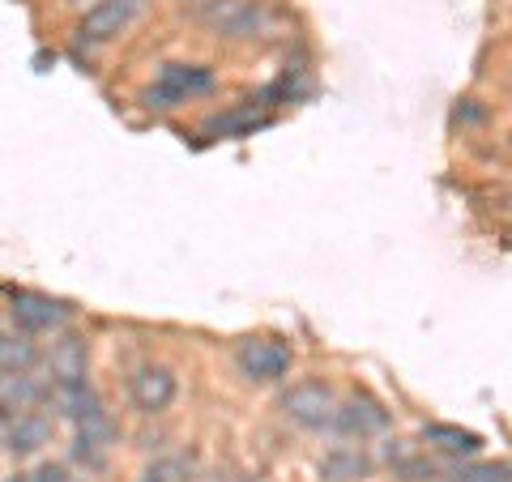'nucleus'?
I'll use <instances>...</instances> for the list:
<instances>
[{"label":"nucleus","mask_w":512,"mask_h":482,"mask_svg":"<svg viewBox=\"0 0 512 482\" xmlns=\"http://www.w3.org/2000/svg\"><path fill=\"white\" fill-rule=\"evenodd\" d=\"M282 414L303 431H329L338 414V393L325 380H303L282 397Z\"/></svg>","instance_id":"obj_5"},{"label":"nucleus","mask_w":512,"mask_h":482,"mask_svg":"<svg viewBox=\"0 0 512 482\" xmlns=\"http://www.w3.org/2000/svg\"><path fill=\"white\" fill-rule=\"evenodd\" d=\"M9 482H73L69 478V470H64V465H39V470H30V474H13Z\"/></svg>","instance_id":"obj_17"},{"label":"nucleus","mask_w":512,"mask_h":482,"mask_svg":"<svg viewBox=\"0 0 512 482\" xmlns=\"http://www.w3.org/2000/svg\"><path fill=\"white\" fill-rule=\"evenodd\" d=\"M9 303H13L18 329H26V333H52L60 325H69V316H73V308L64 299L39 295V291H9Z\"/></svg>","instance_id":"obj_8"},{"label":"nucleus","mask_w":512,"mask_h":482,"mask_svg":"<svg viewBox=\"0 0 512 482\" xmlns=\"http://www.w3.org/2000/svg\"><path fill=\"white\" fill-rule=\"evenodd\" d=\"M52 440V419L35 406H5L0 401V444L13 457H35Z\"/></svg>","instance_id":"obj_4"},{"label":"nucleus","mask_w":512,"mask_h":482,"mask_svg":"<svg viewBox=\"0 0 512 482\" xmlns=\"http://www.w3.org/2000/svg\"><path fill=\"white\" fill-rule=\"evenodd\" d=\"M372 470V461H367L359 448H333V453L320 457V478L325 482H355Z\"/></svg>","instance_id":"obj_14"},{"label":"nucleus","mask_w":512,"mask_h":482,"mask_svg":"<svg viewBox=\"0 0 512 482\" xmlns=\"http://www.w3.org/2000/svg\"><path fill=\"white\" fill-rule=\"evenodd\" d=\"M150 0H94L77 22V43L82 47H107L124 39L141 18H146Z\"/></svg>","instance_id":"obj_2"},{"label":"nucleus","mask_w":512,"mask_h":482,"mask_svg":"<svg viewBox=\"0 0 512 482\" xmlns=\"http://www.w3.org/2000/svg\"><path fill=\"white\" fill-rule=\"evenodd\" d=\"M47 367H52V384H82L90 380V346L82 333H60V342L47 355Z\"/></svg>","instance_id":"obj_11"},{"label":"nucleus","mask_w":512,"mask_h":482,"mask_svg":"<svg viewBox=\"0 0 512 482\" xmlns=\"http://www.w3.org/2000/svg\"><path fill=\"white\" fill-rule=\"evenodd\" d=\"M111 448H116V423L111 414H94V419L77 423V436H73V461H82L86 470H103Z\"/></svg>","instance_id":"obj_10"},{"label":"nucleus","mask_w":512,"mask_h":482,"mask_svg":"<svg viewBox=\"0 0 512 482\" xmlns=\"http://www.w3.org/2000/svg\"><path fill=\"white\" fill-rule=\"evenodd\" d=\"M175 393H180V380H175L171 367L163 363H141L133 376H128V401L141 410V414H163L171 410Z\"/></svg>","instance_id":"obj_7"},{"label":"nucleus","mask_w":512,"mask_h":482,"mask_svg":"<svg viewBox=\"0 0 512 482\" xmlns=\"http://www.w3.org/2000/svg\"><path fill=\"white\" fill-rule=\"evenodd\" d=\"M35 359L39 355L26 337H0V372H30Z\"/></svg>","instance_id":"obj_15"},{"label":"nucleus","mask_w":512,"mask_h":482,"mask_svg":"<svg viewBox=\"0 0 512 482\" xmlns=\"http://www.w3.org/2000/svg\"><path fill=\"white\" fill-rule=\"evenodd\" d=\"M235 367L239 376L252 384H278L286 372H291V350H286L278 337H248L235 350Z\"/></svg>","instance_id":"obj_6"},{"label":"nucleus","mask_w":512,"mask_h":482,"mask_svg":"<svg viewBox=\"0 0 512 482\" xmlns=\"http://www.w3.org/2000/svg\"><path fill=\"white\" fill-rule=\"evenodd\" d=\"M384 427H389V410H384L380 401H372V397H346V401H338V414H333L329 431L367 440V436H380Z\"/></svg>","instance_id":"obj_9"},{"label":"nucleus","mask_w":512,"mask_h":482,"mask_svg":"<svg viewBox=\"0 0 512 482\" xmlns=\"http://www.w3.org/2000/svg\"><path fill=\"white\" fill-rule=\"evenodd\" d=\"M423 440L440 453H453V457H474L483 448V436L470 427H457V423H427L423 427Z\"/></svg>","instance_id":"obj_12"},{"label":"nucleus","mask_w":512,"mask_h":482,"mask_svg":"<svg viewBox=\"0 0 512 482\" xmlns=\"http://www.w3.org/2000/svg\"><path fill=\"white\" fill-rule=\"evenodd\" d=\"M265 124H269V116H261V111H256V99H252L248 107H231V111H222V116H214L205 124V133L210 137H248Z\"/></svg>","instance_id":"obj_13"},{"label":"nucleus","mask_w":512,"mask_h":482,"mask_svg":"<svg viewBox=\"0 0 512 482\" xmlns=\"http://www.w3.org/2000/svg\"><path fill=\"white\" fill-rule=\"evenodd\" d=\"M197 18L222 39H265L278 26V13L265 0H205Z\"/></svg>","instance_id":"obj_1"},{"label":"nucleus","mask_w":512,"mask_h":482,"mask_svg":"<svg viewBox=\"0 0 512 482\" xmlns=\"http://www.w3.org/2000/svg\"><path fill=\"white\" fill-rule=\"evenodd\" d=\"M171 474H175V465H158V470H150V474H141L137 482H175Z\"/></svg>","instance_id":"obj_18"},{"label":"nucleus","mask_w":512,"mask_h":482,"mask_svg":"<svg viewBox=\"0 0 512 482\" xmlns=\"http://www.w3.org/2000/svg\"><path fill=\"white\" fill-rule=\"evenodd\" d=\"M210 90H214V73L205 69V64H163L141 99L154 111H171V107L201 99V94H210Z\"/></svg>","instance_id":"obj_3"},{"label":"nucleus","mask_w":512,"mask_h":482,"mask_svg":"<svg viewBox=\"0 0 512 482\" xmlns=\"http://www.w3.org/2000/svg\"><path fill=\"white\" fill-rule=\"evenodd\" d=\"M448 482H512V465H470V470L453 474Z\"/></svg>","instance_id":"obj_16"}]
</instances>
